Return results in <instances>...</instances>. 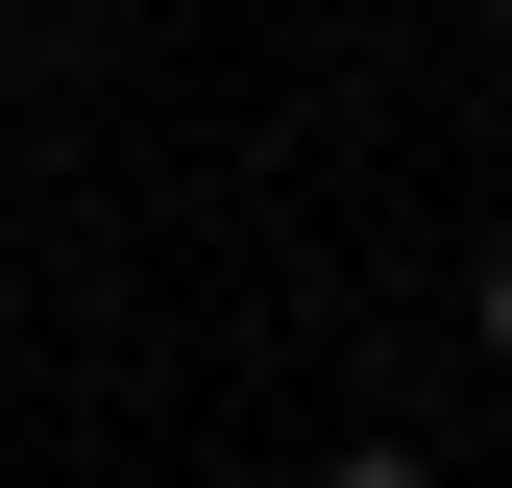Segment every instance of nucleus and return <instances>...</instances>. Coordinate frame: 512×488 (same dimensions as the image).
I'll use <instances>...</instances> for the list:
<instances>
[{
    "instance_id": "nucleus-1",
    "label": "nucleus",
    "mask_w": 512,
    "mask_h": 488,
    "mask_svg": "<svg viewBox=\"0 0 512 488\" xmlns=\"http://www.w3.org/2000/svg\"><path fill=\"white\" fill-rule=\"evenodd\" d=\"M488 366H512V269H488Z\"/></svg>"
}]
</instances>
